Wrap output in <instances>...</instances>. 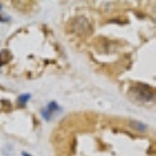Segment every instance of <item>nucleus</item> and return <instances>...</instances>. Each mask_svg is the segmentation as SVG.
Wrapping results in <instances>:
<instances>
[{
    "label": "nucleus",
    "instance_id": "1",
    "mask_svg": "<svg viewBox=\"0 0 156 156\" xmlns=\"http://www.w3.org/2000/svg\"><path fill=\"white\" fill-rule=\"evenodd\" d=\"M131 94L135 99L143 100V101H151L155 96V92L152 90V87L144 83H135L131 87Z\"/></svg>",
    "mask_w": 156,
    "mask_h": 156
},
{
    "label": "nucleus",
    "instance_id": "2",
    "mask_svg": "<svg viewBox=\"0 0 156 156\" xmlns=\"http://www.w3.org/2000/svg\"><path fill=\"white\" fill-rule=\"evenodd\" d=\"M60 111H61L60 105H58L56 101H51V103L47 104V107H44V108L41 111V115L46 121H50V120H52V117L56 113H58Z\"/></svg>",
    "mask_w": 156,
    "mask_h": 156
},
{
    "label": "nucleus",
    "instance_id": "3",
    "mask_svg": "<svg viewBox=\"0 0 156 156\" xmlns=\"http://www.w3.org/2000/svg\"><path fill=\"white\" fill-rule=\"evenodd\" d=\"M130 126L133 128L134 130H138V131H144L146 130V126L144 124H142V122H139V121H135V120H131L130 121Z\"/></svg>",
    "mask_w": 156,
    "mask_h": 156
},
{
    "label": "nucleus",
    "instance_id": "4",
    "mask_svg": "<svg viewBox=\"0 0 156 156\" xmlns=\"http://www.w3.org/2000/svg\"><path fill=\"white\" fill-rule=\"evenodd\" d=\"M31 98V94H22V95H20L17 98V101H18V104L23 107V105H26V103L29 101V99Z\"/></svg>",
    "mask_w": 156,
    "mask_h": 156
},
{
    "label": "nucleus",
    "instance_id": "5",
    "mask_svg": "<svg viewBox=\"0 0 156 156\" xmlns=\"http://www.w3.org/2000/svg\"><path fill=\"white\" fill-rule=\"evenodd\" d=\"M22 156H31V155L27 154V152H22Z\"/></svg>",
    "mask_w": 156,
    "mask_h": 156
}]
</instances>
